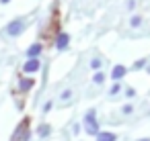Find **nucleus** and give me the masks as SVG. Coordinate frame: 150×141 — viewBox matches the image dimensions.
<instances>
[{
    "instance_id": "3",
    "label": "nucleus",
    "mask_w": 150,
    "mask_h": 141,
    "mask_svg": "<svg viewBox=\"0 0 150 141\" xmlns=\"http://www.w3.org/2000/svg\"><path fill=\"white\" fill-rule=\"evenodd\" d=\"M6 31H8V35H19V33L23 31V23H21V21H15V23L8 25Z\"/></svg>"
},
{
    "instance_id": "7",
    "label": "nucleus",
    "mask_w": 150,
    "mask_h": 141,
    "mask_svg": "<svg viewBox=\"0 0 150 141\" xmlns=\"http://www.w3.org/2000/svg\"><path fill=\"white\" fill-rule=\"evenodd\" d=\"M39 51H41V45H39V43H35V45H31V47H29V51H27V53H29V57L33 59V57H37V55H39Z\"/></svg>"
},
{
    "instance_id": "14",
    "label": "nucleus",
    "mask_w": 150,
    "mask_h": 141,
    "mask_svg": "<svg viewBox=\"0 0 150 141\" xmlns=\"http://www.w3.org/2000/svg\"><path fill=\"white\" fill-rule=\"evenodd\" d=\"M140 141H150V139H140Z\"/></svg>"
},
{
    "instance_id": "10",
    "label": "nucleus",
    "mask_w": 150,
    "mask_h": 141,
    "mask_svg": "<svg viewBox=\"0 0 150 141\" xmlns=\"http://www.w3.org/2000/svg\"><path fill=\"white\" fill-rule=\"evenodd\" d=\"M140 23H142V19H140V17H134V19H132V27H138Z\"/></svg>"
},
{
    "instance_id": "12",
    "label": "nucleus",
    "mask_w": 150,
    "mask_h": 141,
    "mask_svg": "<svg viewBox=\"0 0 150 141\" xmlns=\"http://www.w3.org/2000/svg\"><path fill=\"white\" fill-rule=\"evenodd\" d=\"M91 66H93V68H99V66H101V61H99V59H93V61H91Z\"/></svg>"
},
{
    "instance_id": "8",
    "label": "nucleus",
    "mask_w": 150,
    "mask_h": 141,
    "mask_svg": "<svg viewBox=\"0 0 150 141\" xmlns=\"http://www.w3.org/2000/svg\"><path fill=\"white\" fill-rule=\"evenodd\" d=\"M33 86V80H21V90H29Z\"/></svg>"
},
{
    "instance_id": "13",
    "label": "nucleus",
    "mask_w": 150,
    "mask_h": 141,
    "mask_svg": "<svg viewBox=\"0 0 150 141\" xmlns=\"http://www.w3.org/2000/svg\"><path fill=\"white\" fill-rule=\"evenodd\" d=\"M117 92H119V86H117V84H115V86H113V88H111V94H117Z\"/></svg>"
},
{
    "instance_id": "2",
    "label": "nucleus",
    "mask_w": 150,
    "mask_h": 141,
    "mask_svg": "<svg viewBox=\"0 0 150 141\" xmlns=\"http://www.w3.org/2000/svg\"><path fill=\"white\" fill-rule=\"evenodd\" d=\"M39 70V59L37 57H33V59H29L27 64H25V72L27 74H33V72H37Z\"/></svg>"
},
{
    "instance_id": "11",
    "label": "nucleus",
    "mask_w": 150,
    "mask_h": 141,
    "mask_svg": "<svg viewBox=\"0 0 150 141\" xmlns=\"http://www.w3.org/2000/svg\"><path fill=\"white\" fill-rule=\"evenodd\" d=\"M47 133H50V127H45V125L39 127V135H47Z\"/></svg>"
},
{
    "instance_id": "9",
    "label": "nucleus",
    "mask_w": 150,
    "mask_h": 141,
    "mask_svg": "<svg viewBox=\"0 0 150 141\" xmlns=\"http://www.w3.org/2000/svg\"><path fill=\"white\" fill-rule=\"evenodd\" d=\"M93 80H95V82H97V84H101V82H103V80H105V76H103V74H101V72H99V74H95V78H93Z\"/></svg>"
},
{
    "instance_id": "1",
    "label": "nucleus",
    "mask_w": 150,
    "mask_h": 141,
    "mask_svg": "<svg viewBox=\"0 0 150 141\" xmlns=\"http://www.w3.org/2000/svg\"><path fill=\"white\" fill-rule=\"evenodd\" d=\"M84 127H86V133H91V135H97V133H99V125H97V121H95V112H88V114H86Z\"/></svg>"
},
{
    "instance_id": "6",
    "label": "nucleus",
    "mask_w": 150,
    "mask_h": 141,
    "mask_svg": "<svg viewBox=\"0 0 150 141\" xmlns=\"http://www.w3.org/2000/svg\"><path fill=\"white\" fill-rule=\"evenodd\" d=\"M68 41H70V37H68L66 33H62V35L58 37V49H64V47L68 45Z\"/></svg>"
},
{
    "instance_id": "5",
    "label": "nucleus",
    "mask_w": 150,
    "mask_h": 141,
    "mask_svg": "<svg viewBox=\"0 0 150 141\" xmlns=\"http://www.w3.org/2000/svg\"><path fill=\"white\" fill-rule=\"evenodd\" d=\"M123 76H125V68H123V66H115L113 72H111V78H113V80H119V78H123Z\"/></svg>"
},
{
    "instance_id": "4",
    "label": "nucleus",
    "mask_w": 150,
    "mask_h": 141,
    "mask_svg": "<svg viewBox=\"0 0 150 141\" xmlns=\"http://www.w3.org/2000/svg\"><path fill=\"white\" fill-rule=\"evenodd\" d=\"M117 137L113 133H107V131H99L97 133V141H115Z\"/></svg>"
}]
</instances>
